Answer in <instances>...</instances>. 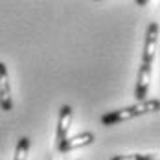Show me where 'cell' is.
I'll list each match as a JSON object with an SVG mask.
<instances>
[{
  "label": "cell",
  "mask_w": 160,
  "mask_h": 160,
  "mask_svg": "<svg viewBox=\"0 0 160 160\" xmlns=\"http://www.w3.org/2000/svg\"><path fill=\"white\" fill-rule=\"evenodd\" d=\"M158 107H160L158 99H144V101H138L136 105H131V107L120 109V111H111L107 114H103L101 122H103V125H116V123L127 122L131 118H136V116H142V114L157 112Z\"/></svg>",
  "instance_id": "cell-1"
},
{
  "label": "cell",
  "mask_w": 160,
  "mask_h": 160,
  "mask_svg": "<svg viewBox=\"0 0 160 160\" xmlns=\"http://www.w3.org/2000/svg\"><path fill=\"white\" fill-rule=\"evenodd\" d=\"M157 44H158V24H157V22H153V24H149L147 37H145L144 57H142V64H144V66H151L153 59H155Z\"/></svg>",
  "instance_id": "cell-2"
},
{
  "label": "cell",
  "mask_w": 160,
  "mask_h": 160,
  "mask_svg": "<svg viewBox=\"0 0 160 160\" xmlns=\"http://www.w3.org/2000/svg\"><path fill=\"white\" fill-rule=\"evenodd\" d=\"M0 109L9 112L13 109L11 101V87H9V76H8V66L0 63Z\"/></svg>",
  "instance_id": "cell-3"
},
{
  "label": "cell",
  "mask_w": 160,
  "mask_h": 160,
  "mask_svg": "<svg viewBox=\"0 0 160 160\" xmlns=\"http://www.w3.org/2000/svg\"><path fill=\"white\" fill-rule=\"evenodd\" d=\"M94 140H96L94 132L87 131V132H81V134H76V136H72V138H66V140H63L61 144L57 145V149H59L61 153H68V151H74V149H78V147L90 145Z\"/></svg>",
  "instance_id": "cell-4"
},
{
  "label": "cell",
  "mask_w": 160,
  "mask_h": 160,
  "mask_svg": "<svg viewBox=\"0 0 160 160\" xmlns=\"http://www.w3.org/2000/svg\"><path fill=\"white\" fill-rule=\"evenodd\" d=\"M70 123H72V107L70 105H63L61 107V114H59V123H57V145L68 138Z\"/></svg>",
  "instance_id": "cell-5"
},
{
  "label": "cell",
  "mask_w": 160,
  "mask_h": 160,
  "mask_svg": "<svg viewBox=\"0 0 160 160\" xmlns=\"http://www.w3.org/2000/svg\"><path fill=\"white\" fill-rule=\"evenodd\" d=\"M149 81H151V66H140L138 72V83H136V92L134 96L138 98V101H144L149 90Z\"/></svg>",
  "instance_id": "cell-6"
},
{
  "label": "cell",
  "mask_w": 160,
  "mask_h": 160,
  "mask_svg": "<svg viewBox=\"0 0 160 160\" xmlns=\"http://www.w3.org/2000/svg\"><path fill=\"white\" fill-rule=\"evenodd\" d=\"M28 151H30V138L28 136H22L17 144L15 149V158L13 160H26L28 158Z\"/></svg>",
  "instance_id": "cell-7"
},
{
  "label": "cell",
  "mask_w": 160,
  "mask_h": 160,
  "mask_svg": "<svg viewBox=\"0 0 160 160\" xmlns=\"http://www.w3.org/2000/svg\"><path fill=\"white\" fill-rule=\"evenodd\" d=\"M111 160H158V157L153 153H149V155H118V157H112Z\"/></svg>",
  "instance_id": "cell-8"
}]
</instances>
